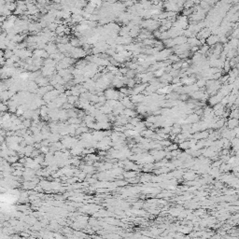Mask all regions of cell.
Here are the masks:
<instances>
[{"mask_svg":"<svg viewBox=\"0 0 239 239\" xmlns=\"http://www.w3.org/2000/svg\"><path fill=\"white\" fill-rule=\"evenodd\" d=\"M209 38L207 39V43L209 45H215L217 41H219V36H208Z\"/></svg>","mask_w":239,"mask_h":239,"instance_id":"7a4b0ae2","label":"cell"},{"mask_svg":"<svg viewBox=\"0 0 239 239\" xmlns=\"http://www.w3.org/2000/svg\"><path fill=\"white\" fill-rule=\"evenodd\" d=\"M238 120H237V119H233V118H232V119H230L229 120V121H228V125H229V127L230 128H233V129H234V128H236L237 127V125H238Z\"/></svg>","mask_w":239,"mask_h":239,"instance_id":"6da1fadb","label":"cell"}]
</instances>
